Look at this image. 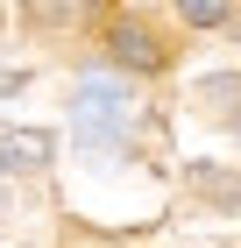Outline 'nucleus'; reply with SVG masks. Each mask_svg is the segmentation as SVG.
Segmentation results:
<instances>
[{
    "label": "nucleus",
    "instance_id": "obj_6",
    "mask_svg": "<svg viewBox=\"0 0 241 248\" xmlns=\"http://www.w3.org/2000/svg\"><path fill=\"white\" fill-rule=\"evenodd\" d=\"M29 7H36L43 21H71V7H78V0H29Z\"/></svg>",
    "mask_w": 241,
    "mask_h": 248
},
{
    "label": "nucleus",
    "instance_id": "obj_5",
    "mask_svg": "<svg viewBox=\"0 0 241 248\" xmlns=\"http://www.w3.org/2000/svg\"><path fill=\"white\" fill-rule=\"evenodd\" d=\"M177 15L192 29H227V0H177Z\"/></svg>",
    "mask_w": 241,
    "mask_h": 248
},
{
    "label": "nucleus",
    "instance_id": "obj_3",
    "mask_svg": "<svg viewBox=\"0 0 241 248\" xmlns=\"http://www.w3.org/2000/svg\"><path fill=\"white\" fill-rule=\"evenodd\" d=\"M43 163H50V135H36V128L0 135V170H43Z\"/></svg>",
    "mask_w": 241,
    "mask_h": 248
},
{
    "label": "nucleus",
    "instance_id": "obj_4",
    "mask_svg": "<svg viewBox=\"0 0 241 248\" xmlns=\"http://www.w3.org/2000/svg\"><path fill=\"white\" fill-rule=\"evenodd\" d=\"M192 191H206L213 206H241V177L234 170H213V163H192Z\"/></svg>",
    "mask_w": 241,
    "mask_h": 248
},
{
    "label": "nucleus",
    "instance_id": "obj_1",
    "mask_svg": "<svg viewBox=\"0 0 241 248\" xmlns=\"http://www.w3.org/2000/svg\"><path fill=\"white\" fill-rule=\"evenodd\" d=\"M128 114H135V99H128L121 78H85L78 99H71V128H78V142H93V149L121 142V135H128Z\"/></svg>",
    "mask_w": 241,
    "mask_h": 248
},
{
    "label": "nucleus",
    "instance_id": "obj_2",
    "mask_svg": "<svg viewBox=\"0 0 241 248\" xmlns=\"http://www.w3.org/2000/svg\"><path fill=\"white\" fill-rule=\"evenodd\" d=\"M113 57H121V64H128V71H156V64H163V43H156V36H149V29H142V21H113Z\"/></svg>",
    "mask_w": 241,
    "mask_h": 248
}]
</instances>
